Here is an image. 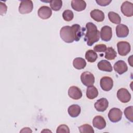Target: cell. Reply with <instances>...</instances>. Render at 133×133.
I'll use <instances>...</instances> for the list:
<instances>
[{"mask_svg": "<svg viewBox=\"0 0 133 133\" xmlns=\"http://www.w3.org/2000/svg\"><path fill=\"white\" fill-rule=\"evenodd\" d=\"M86 33L84 40L89 46H91L95 43L97 42L100 38V32L97 29V26L92 22H88L86 24Z\"/></svg>", "mask_w": 133, "mask_h": 133, "instance_id": "obj_1", "label": "cell"}, {"mask_svg": "<svg viewBox=\"0 0 133 133\" xmlns=\"http://www.w3.org/2000/svg\"><path fill=\"white\" fill-rule=\"evenodd\" d=\"M60 35L61 39L68 43H71L74 41V33L71 26H63L60 31Z\"/></svg>", "mask_w": 133, "mask_h": 133, "instance_id": "obj_2", "label": "cell"}, {"mask_svg": "<svg viewBox=\"0 0 133 133\" xmlns=\"http://www.w3.org/2000/svg\"><path fill=\"white\" fill-rule=\"evenodd\" d=\"M123 113L122 111L116 108H113L110 110L108 113V117L110 121L113 123H117L122 118Z\"/></svg>", "mask_w": 133, "mask_h": 133, "instance_id": "obj_3", "label": "cell"}, {"mask_svg": "<svg viewBox=\"0 0 133 133\" xmlns=\"http://www.w3.org/2000/svg\"><path fill=\"white\" fill-rule=\"evenodd\" d=\"M33 9V4L32 1H21L19 7V11L21 14L30 13Z\"/></svg>", "mask_w": 133, "mask_h": 133, "instance_id": "obj_4", "label": "cell"}, {"mask_svg": "<svg viewBox=\"0 0 133 133\" xmlns=\"http://www.w3.org/2000/svg\"><path fill=\"white\" fill-rule=\"evenodd\" d=\"M81 80L85 86L88 87L92 86L95 83L94 75L90 72H84L81 75Z\"/></svg>", "mask_w": 133, "mask_h": 133, "instance_id": "obj_5", "label": "cell"}, {"mask_svg": "<svg viewBox=\"0 0 133 133\" xmlns=\"http://www.w3.org/2000/svg\"><path fill=\"white\" fill-rule=\"evenodd\" d=\"M117 50L118 54L121 56H124L127 55L131 50V46L130 44L125 41L119 42L117 44Z\"/></svg>", "mask_w": 133, "mask_h": 133, "instance_id": "obj_6", "label": "cell"}, {"mask_svg": "<svg viewBox=\"0 0 133 133\" xmlns=\"http://www.w3.org/2000/svg\"><path fill=\"white\" fill-rule=\"evenodd\" d=\"M117 97L121 102L127 103L130 100L131 95L127 89L122 88L118 90L117 92Z\"/></svg>", "mask_w": 133, "mask_h": 133, "instance_id": "obj_7", "label": "cell"}, {"mask_svg": "<svg viewBox=\"0 0 133 133\" xmlns=\"http://www.w3.org/2000/svg\"><path fill=\"white\" fill-rule=\"evenodd\" d=\"M100 84L103 90L108 91L112 88L113 86V81L109 76H104L101 78Z\"/></svg>", "mask_w": 133, "mask_h": 133, "instance_id": "obj_8", "label": "cell"}, {"mask_svg": "<svg viewBox=\"0 0 133 133\" xmlns=\"http://www.w3.org/2000/svg\"><path fill=\"white\" fill-rule=\"evenodd\" d=\"M122 14L127 17H130L133 15V4L128 1H125L122 4L121 7Z\"/></svg>", "mask_w": 133, "mask_h": 133, "instance_id": "obj_9", "label": "cell"}, {"mask_svg": "<svg viewBox=\"0 0 133 133\" xmlns=\"http://www.w3.org/2000/svg\"><path fill=\"white\" fill-rule=\"evenodd\" d=\"M101 39L105 42H108L111 40L112 37V28L108 25L103 26L100 33Z\"/></svg>", "mask_w": 133, "mask_h": 133, "instance_id": "obj_10", "label": "cell"}, {"mask_svg": "<svg viewBox=\"0 0 133 133\" xmlns=\"http://www.w3.org/2000/svg\"><path fill=\"white\" fill-rule=\"evenodd\" d=\"M69 96L74 100H78L82 98V92L80 88L75 86H71L68 90Z\"/></svg>", "mask_w": 133, "mask_h": 133, "instance_id": "obj_11", "label": "cell"}, {"mask_svg": "<svg viewBox=\"0 0 133 133\" xmlns=\"http://www.w3.org/2000/svg\"><path fill=\"white\" fill-rule=\"evenodd\" d=\"M37 14L40 18L42 19H47L51 17L52 11L50 7L47 6H43L38 9Z\"/></svg>", "mask_w": 133, "mask_h": 133, "instance_id": "obj_12", "label": "cell"}, {"mask_svg": "<svg viewBox=\"0 0 133 133\" xmlns=\"http://www.w3.org/2000/svg\"><path fill=\"white\" fill-rule=\"evenodd\" d=\"M109 106L108 100L105 98L98 99L95 103L94 107L96 110L99 112L105 111Z\"/></svg>", "mask_w": 133, "mask_h": 133, "instance_id": "obj_13", "label": "cell"}, {"mask_svg": "<svg viewBox=\"0 0 133 133\" xmlns=\"http://www.w3.org/2000/svg\"><path fill=\"white\" fill-rule=\"evenodd\" d=\"M116 34L118 37H126L129 34L128 28L124 24H119L116 27Z\"/></svg>", "mask_w": 133, "mask_h": 133, "instance_id": "obj_14", "label": "cell"}, {"mask_svg": "<svg viewBox=\"0 0 133 133\" xmlns=\"http://www.w3.org/2000/svg\"><path fill=\"white\" fill-rule=\"evenodd\" d=\"M113 68L114 70L120 75L124 73L128 70L127 65L123 60L117 61L114 63Z\"/></svg>", "mask_w": 133, "mask_h": 133, "instance_id": "obj_15", "label": "cell"}, {"mask_svg": "<svg viewBox=\"0 0 133 133\" xmlns=\"http://www.w3.org/2000/svg\"><path fill=\"white\" fill-rule=\"evenodd\" d=\"M92 124L94 127L101 130L105 127L106 122L102 116L97 115L92 120Z\"/></svg>", "mask_w": 133, "mask_h": 133, "instance_id": "obj_16", "label": "cell"}, {"mask_svg": "<svg viewBox=\"0 0 133 133\" xmlns=\"http://www.w3.org/2000/svg\"><path fill=\"white\" fill-rule=\"evenodd\" d=\"M72 28L74 33V41H78L80 40L82 36L84 34V32L85 31L84 28L82 29L81 26L78 24H74L72 25Z\"/></svg>", "mask_w": 133, "mask_h": 133, "instance_id": "obj_17", "label": "cell"}, {"mask_svg": "<svg viewBox=\"0 0 133 133\" xmlns=\"http://www.w3.org/2000/svg\"><path fill=\"white\" fill-rule=\"evenodd\" d=\"M91 18L97 22H102L104 20L105 15L104 12L99 9H94L90 12Z\"/></svg>", "mask_w": 133, "mask_h": 133, "instance_id": "obj_18", "label": "cell"}, {"mask_svg": "<svg viewBox=\"0 0 133 133\" xmlns=\"http://www.w3.org/2000/svg\"><path fill=\"white\" fill-rule=\"evenodd\" d=\"M72 8L77 11L84 10L86 7V3L84 1L73 0L71 1Z\"/></svg>", "mask_w": 133, "mask_h": 133, "instance_id": "obj_19", "label": "cell"}, {"mask_svg": "<svg viewBox=\"0 0 133 133\" xmlns=\"http://www.w3.org/2000/svg\"><path fill=\"white\" fill-rule=\"evenodd\" d=\"M97 66L99 70L102 71L111 72L113 70L112 66L110 62L105 60H102L100 61L98 63Z\"/></svg>", "mask_w": 133, "mask_h": 133, "instance_id": "obj_20", "label": "cell"}, {"mask_svg": "<svg viewBox=\"0 0 133 133\" xmlns=\"http://www.w3.org/2000/svg\"><path fill=\"white\" fill-rule=\"evenodd\" d=\"M81 107L77 104H72L70 105L68 109V112L70 116L72 117H76L81 113Z\"/></svg>", "mask_w": 133, "mask_h": 133, "instance_id": "obj_21", "label": "cell"}, {"mask_svg": "<svg viewBox=\"0 0 133 133\" xmlns=\"http://www.w3.org/2000/svg\"><path fill=\"white\" fill-rule=\"evenodd\" d=\"M73 66L78 70H81L85 68L86 65V62L85 60L81 57H77L73 60Z\"/></svg>", "mask_w": 133, "mask_h": 133, "instance_id": "obj_22", "label": "cell"}, {"mask_svg": "<svg viewBox=\"0 0 133 133\" xmlns=\"http://www.w3.org/2000/svg\"><path fill=\"white\" fill-rule=\"evenodd\" d=\"M98 95V89L94 86H88L86 89V97L89 99H94Z\"/></svg>", "mask_w": 133, "mask_h": 133, "instance_id": "obj_23", "label": "cell"}, {"mask_svg": "<svg viewBox=\"0 0 133 133\" xmlns=\"http://www.w3.org/2000/svg\"><path fill=\"white\" fill-rule=\"evenodd\" d=\"M108 18L110 21L114 24H119L121 22V18L119 15L113 11H110L108 13Z\"/></svg>", "mask_w": 133, "mask_h": 133, "instance_id": "obj_24", "label": "cell"}, {"mask_svg": "<svg viewBox=\"0 0 133 133\" xmlns=\"http://www.w3.org/2000/svg\"><path fill=\"white\" fill-rule=\"evenodd\" d=\"M98 58L97 53L93 50H88L86 52L85 58L89 62H94Z\"/></svg>", "mask_w": 133, "mask_h": 133, "instance_id": "obj_25", "label": "cell"}, {"mask_svg": "<svg viewBox=\"0 0 133 133\" xmlns=\"http://www.w3.org/2000/svg\"><path fill=\"white\" fill-rule=\"evenodd\" d=\"M105 53V58L109 60H114L117 56V53L115 50L111 47L107 48Z\"/></svg>", "mask_w": 133, "mask_h": 133, "instance_id": "obj_26", "label": "cell"}, {"mask_svg": "<svg viewBox=\"0 0 133 133\" xmlns=\"http://www.w3.org/2000/svg\"><path fill=\"white\" fill-rule=\"evenodd\" d=\"M50 8L54 11L60 10L62 6V1L61 0H52L49 2Z\"/></svg>", "mask_w": 133, "mask_h": 133, "instance_id": "obj_27", "label": "cell"}, {"mask_svg": "<svg viewBox=\"0 0 133 133\" xmlns=\"http://www.w3.org/2000/svg\"><path fill=\"white\" fill-rule=\"evenodd\" d=\"M81 133H94V130L92 126L89 124H84L78 127Z\"/></svg>", "mask_w": 133, "mask_h": 133, "instance_id": "obj_28", "label": "cell"}, {"mask_svg": "<svg viewBox=\"0 0 133 133\" xmlns=\"http://www.w3.org/2000/svg\"><path fill=\"white\" fill-rule=\"evenodd\" d=\"M132 106H129L125 108L124 113L125 117L127 119H128L130 122H133V115H132Z\"/></svg>", "mask_w": 133, "mask_h": 133, "instance_id": "obj_29", "label": "cell"}, {"mask_svg": "<svg viewBox=\"0 0 133 133\" xmlns=\"http://www.w3.org/2000/svg\"><path fill=\"white\" fill-rule=\"evenodd\" d=\"M62 17L65 21H70L73 19V12L71 10H65L62 13Z\"/></svg>", "mask_w": 133, "mask_h": 133, "instance_id": "obj_30", "label": "cell"}, {"mask_svg": "<svg viewBox=\"0 0 133 133\" xmlns=\"http://www.w3.org/2000/svg\"><path fill=\"white\" fill-rule=\"evenodd\" d=\"M57 133H62V132H65V133H69L70 132V129L68 126H66L65 124H61L60 126H59L57 129L56 130Z\"/></svg>", "mask_w": 133, "mask_h": 133, "instance_id": "obj_31", "label": "cell"}, {"mask_svg": "<svg viewBox=\"0 0 133 133\" xmlns=\"http://www.w3.org/2000/svg\"><path fill=\"white\" fill-rule=\"evenodd\" d=\"M107 46L104 44H97L94 47V50L95 52H105L107 50Z\"/></svg>", "mask_w": 133, "mask_h": 133, "instance_id": "obj_32", "label": "cell"}, {"mask_svg": "<svg viewBox=\"0 0 133 133\" xmlns=\"http://www.w3.org/2000/svg\"><path fill=\"white\" fill-rule=\"evenodd\" d=\"M96 3L100 6H106L112 2L111 0H96Z\"/></svg>", "mask_w": 133, "mask_h": 133, "instance_id": "obj_33", "label": "cell"}, {"mask_svg": "<svg viewBox=\"0 0 133 133\" xmlns=\"http://www.w3.org/2000/svg\"><path fill=\"white\" fill-rule=\"evenodd\" d=\"M1 6V15H3V14H6L7 9V7L5 3H3L2 2H0Z\"/></svg>", "mask_w": 133, "mask_h": 133, "instance_id": "obj_34", "label": "cell"}, {"mask_svg": "<svg viewBox=\"0 0 133 133\" xmlns=\"http://www.w3.org/2000/svg\"><path fill=\"white\" fill-rule=\"evenodd\" d=\"M20 132H32V131L31 130V129L29 127H25L22 129V130H20Z\"/></svg>", "mask_w": 133, "mask_h": 133, "instance_id": "obj_35", "label": "cell"}, {"mask_svg": "<svg viewBox=\"0 0 133 133\" xmlns=\"http://www.w3.org/2000/svg\"><path fill=\"white\" fill-rule=\"evenodd\" d=\"M132 56H130L129 57V58H128V63H129V64L131 66H132V64H131V63H132Z\"/></svg>", "mask_w": 133, "mask_h": 133, "instance_id": "obj_36", "label": "cell"}, {"mask_svg": "<svg viewBox=\"0 0 133 133\" xmlns=\"http://www.w3.org/2000/svg\"><path fill=\"white\" fill-rule=\"evenodd\" d=\"M44 131H48V132H51L50 130H44L42 131V132H44Z\"/></svg>", "mask_w": 133, "mask_h": 133, "instance_id": "obj_37", "label": "cell"}]
</instances>
